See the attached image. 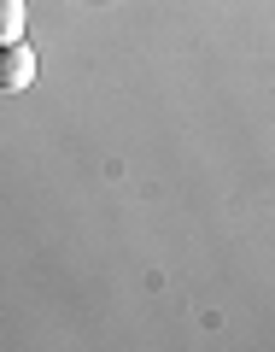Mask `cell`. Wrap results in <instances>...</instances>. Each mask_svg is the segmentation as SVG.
<instances>
[{
  "mask_svg": "<svg viewBox=\"0 0 275 352\" xmlns=\"http://www.w3.org/2000/svg\"><path fill=\"white\" fill-rule=\"evenodd\" d=\"M29 82H36V53H29L24 41H6V47H0V88H6V94H24Z\"/></svg>",
  "mask_w": 275,
  "mask_h": 352,
  "instance_id": "obj_1",
  "label": "cell"
},
{
  "mask_svg": "<svg viewBox=\"0 0 275 352\" xmlns=\"http://www.w3.org/2000/svg\"><path fill=\"white\" fill-rule=\"evenodd\" d=\"M24 24H29V0H0V47L24 41Z\"/></svg>",
  "mask_w": 275,
  "mask_h": 352,
  "instance_id": "obj_2",
  "label": "cell"
}]
</instances>
